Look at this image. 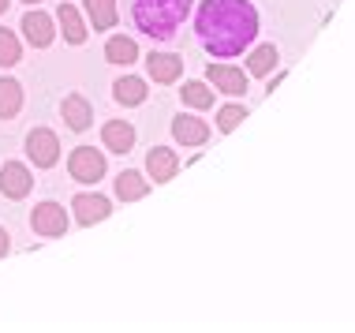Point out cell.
I'll return each mask as SVG.
<instances>
[{"label":"cell","instance_id":"6da1fadb","mask_svg":"<svg viewBox=\"0 0 355 333\" xmlns=\"http://www.w3.org/2000/svg\"><path fill=\"white\" fill-rule=\"evenodd\" d=\"M195 34L217 60L239 56L258 37V8L251 0H202L195 15Z\"/></svg>","mask_w":355,"mask_h":333},{"label":"cell","instance_id":"7a4b0ae2","mask_svg":"<svg viewBox=\"0 0 355 333\" xmlns=\"http://www.w3.org/2000/svg\"><path fill=\"white\" fill-rule=\"evenodd\" d=\"M195 0H131V19L153 42H168L184 26Z\"/></svg>","mask_w":355,"mask_h":333},{"label":"cell","instance_id":"3957f363","mask_svg":"<svg viewBox=\"0 0 355 333\" xmlns=\"http://www.w3.org/2000/svg\"><path fill=\"white\" fill-rule=\"evenodd\" d=\"M68 173H71V180H79V184H98L105 176V154L94 146H75L71 157H68Z\"/></svg>","mask_w":355,"mask_h":333},{"label":"cell","instance_id":"277c9868","mask_svg":"<svg viewBox=\"0 0 355 333\" xmlns=\"http://www.w3.org/2000/svg\"><path fill=\"white\" fill-rule=\"evenodd\" d=\"M26 157L34 161V169H53L60 161V139L49 128H34L26 135Z\"/></svg>","mask_w":355,"mask_h":333},{"label":"cell","instance_id":"5b68a950","mask_svg":"<svg viewBox=\"0 0 355 333\" xmlns=\"http://www.w3.org/2000/svg\"><path fill=\"white\" fill-rule=\"evenodd\" d=\"M31 228L37 236H49V240H56V236L68 232V210H64L60 203H37L34 214H31Z\"/></svg>","mask_w":355,"mask_h":333},{"label":"cell","instance_id":"8992f818","mask_svg":"<svg viewBox=\"0 0 355 333\" xmlns=\"http://www.w3.org/2000/svg\"><path fill=\"white\" fill-rule=\"evenodd\" d=\"M31 187H34V176L23 161H4V165H0V195L4 198L19 203V198L31 195Z\"/></svg>","mask_w":355,"mask_h":333},{"label":"cell","instance_id":"52a82bcc","mask_svg":"<svg viewBox=\"0 0 355 333\" xmlns=\"http://www.w3.org/2000/svg\"><path fill=\"white\" fill-rule=\"evenodd\" d=\"M247 75L243 68H232V64H209L206 68V83L220 94H228V98H239V94L247 90Z\"/></svg>","mask_w":355,"mask_h":333},{"label":"cell","instance_id":"ba28073f","mask_svg":"<svg viewBox=\"0 0 355 333\" xmlns=\"http://www.w3.org/2000/svg\"><path fill=\"white\" fill-rule=\"evenodd\" d=\"M23 34H26V42H31L34 49H49L53 37H56L53 15H45V12H37V8H31V12L23 15Z\"/></svg>","mask_w":355,"mask_h":333},{"label":"cell","instance_id":"9c48e42d","mask_svg":"<svg viewBox=\"0 0 355 333\" xmlns=\"http://www.w3.org/2000/svg\"><path fill=\"white\" fill-rule=\"evenodd\" d=\"M71 210H75V221H79V225H98V221H105V217L112 214V203L105 195L83 191V195L71 198Z\"/></svg>","mask_w":355,"mask_h":333},{"label":"cell","instance_id":"30bf717a","mask_svg":"<svg viewBox=\"0 0 355 333\" xmlns=\"http://www.w3.org/2000/svg\"><path fill=\"white\" fill-rule=\"evenodd\" d=\"M146 173H150L153 184H168V180L180 173V157H176V150H168V146H153L150 154H146Z\"/></svg>","mask_w":355,"mask_h":333},{"label":"cell","instance_id":"8fae6325","mask_svg":"<svg viewBox=\"0 0 355 333\" xmlns=\"http://www.w3.org/2000/svg\"><path fill=\"white\" fill-rule=\"evenodd\" d=\"M146 71H150V79L153 83H176L180 75H184V56H176V53H150L146 56Z\"/></svg>","mask_w":355,"mask_h":333},{"label":"cell","instance_id":"7c38bea8","mask_svg":"<svg viewBox=\"0 0 355 333\" xmlns=\"http://www.w3.org/2000/svg\"><path fill=\"white\" fill-rule=\"evenodd\" d=\"M172 139L184 142V146H202L209 139V123L198 120V117H187V112H180L176 120H172Z\"/></svg>","mask_w":355,"mask_h":333},{"label":"cell","instance_id":"4fadbf2b","mask_svg":"<svg viewBox=\"0 0 355 333\" xmlns=\"http://www.w3.org/2000/svg\"><path fill=\"white\" fill-rule=\"evenodd\" d=\"M60 112H64V123H68L71 131H86L94 123V105L83 94H68V98L60 101Z\"/></svg>","mask_w":355,"mask_h":333},{"label":"cell","instance_id":"5bb4252c","mask_svg":"<svg viewBox=\"0 0 355 333\" xmlns=\"http://www.w3.org/2000/svg\"><path fill=\"white\" fill-rule=\"evenodd\" d=\"M101 142L109 154H128L131 146H135V128H131L128 120H109L101 128Z\"/></svg>","mask_w":355,"mask_h":333},{"label":"cell","instance_id":"9a60e30c","mask_svg":"<svg viewBox=\"0 0 355 333\" xmlns=\"http://www.w3.org/2000/svg\"><path fill=\"white\" fill-rule=\"evenodd\" d=\"M56 23H60V34H64V42H68V45H83L86 42V23H83V15H79V8H75V4L64 0V4L56 8Z\"/></svg>","mask_w":355,"mask_h":333},{"label":"cell","instance_id":"2e32d148","mask_svg":"<svg viewBox=\"0 0 355 333\" xmlns=\"http://www.w3.org/2000/svg\"><path fill=\"white\" fill-rule=\"evenodd\" d=\"M105 60H109V64H120V68H131V64L139 60V45H135V37L112 34L109 42H105Z\"/></svg>","mask_w":355,"mask_h":333},{"label":"cell","instance_id":"e0dca14e","mask_svg":"<svg viewBox=\"0 0 355 333\" xmlns=\"http://www.w3.org/2000/svg\"><path fill=\"white\" fill-rule=\"evenodd\" d=\"M150 191V180L135 173V169H123V173L116 176V198L120 203H139V198H146Z\"/></svg>","mask_w":355,"mask_h":333},{"label":"cell","instance_id":"ac0fdd59","mask_svg":"<svg viewBox=\"0 0 355 333\" xmlns=\"http://www.w3.org/2000/svg\"><path fill=\"white\" fill-rule=\"evenodd\" d=\"M146 79H139V75H123V79L112 83V98L120 101V105H142L146 101Z\"/></svg>","mask_w":355,"mask_h":333},{"label":"cell","instance_id":"d6986e66","mask_svg":"<svg viewBox=\"0 0 355 333\" xmlns=\"http://www.w3.org/2000/svg\"><path fill=\"white\" fill-rule=\"evenodd\" d=\"M86 19H90L94 31H112L116 26V0H86Z\"/></svg>","mask_w":355,"mask_h":333},{"label":"cell","instance_id":"ffe728a7","mask_svg":"<svg viewBox=\"0 0 355 333\" xmlns=\"http://www.w3.org/2000/svg\"><path fill=\"white\" fill-rule=\"evenodd\" d=\"M23 109V87L15 79H0V120H12Z\"/></svg>","mask_w":355,"mask_h":333},{"label":"cell","instance_id":"44dd1931","mask_svg":"<svg viewBox=\"0 0 355 333\" xmlns=\"http://www.w3.org/2000/svg\"><path fill=\"white\" fill-rule=\"evenodd\" d=\"M277 60H281L277 45H258V49L247 56V75H270L277 68Z\"/></svg>","mask_w":355,"mask_h":333},{"label":"cell","instance_id":"7402d4cb","mask_svg":"<svg viewBox=\"0 0 355 333\" xmlns=\"http://www.w3.org/2000/svg\"><path fill=\"white\" fill-rule=\"evenodd\" d=\"M180 98H184V105L191 109H214V90L206 87V83H184V90H180Z\"/></svg>","mask_w":355,"mask_h":333},{"label":"cell","instance_id":"603a6c76","mask_svg":"<svg viewBox=\"0 0 355 333\" xmlns=\"http://www.w3.org/2000/svg\"><path fill=\"white\" fill-rule=\"evenodd\" d=\"M19 60H23L19 37H15L12 31H4V26H0V68H15Z\"/></svg>","mask_w":355,"mask_h":333},{"label":"cell","instance_id":"cb8c5ba5","mask_svg":"<svg viewBox=\"0 0 355 333\" xmlns=\"http://www.w3.org/2000/svg\"><path fill=\"white\" fill-rule=\"evenodd\" d=\"M243 120H247V105H220L217 109V131H225V135L236 131Z\"/></svg>","mask_w":355,"mask_h":333},{"label":"cell","instance_id":"d4e9b609","mask_svg":"<svg viewBox=\"0 0 355 333\" xmlns=\"http://www.w3.org/2000/svg\"><path fill=\"white\" fill-rule=\"evenodd\" d=\"M8 251H12V236H8L4 228H0V259H4Z\"/></svg>","mask_w":355,"mask_h":333},{"label":"cell","instance_id":"484cf974","mask_svg":"<svg viewBox=\"0 0 355 333\" xmlns=\"http://www.w3.org/2000/svg\"><path fill=\"white\" fill-rule=\"evenodd\" d=\"M8 4H12V0H0V15H4V12H8Z\"/></svg>","mask_w":355,"mask_h":333},{"label":"cell","instance_id":"4316f807","mask_svg":"<svg viewBox=\"0 0 355 333\" xmlns=\"http://www.w3.org/2000/svg\"><path fill=\"white\" fill-rule=\"evenodd\" d=\"M23 4H37V0H23Z\"/></svg>","mask_w":355,"mask_h":333}]
</instances>
